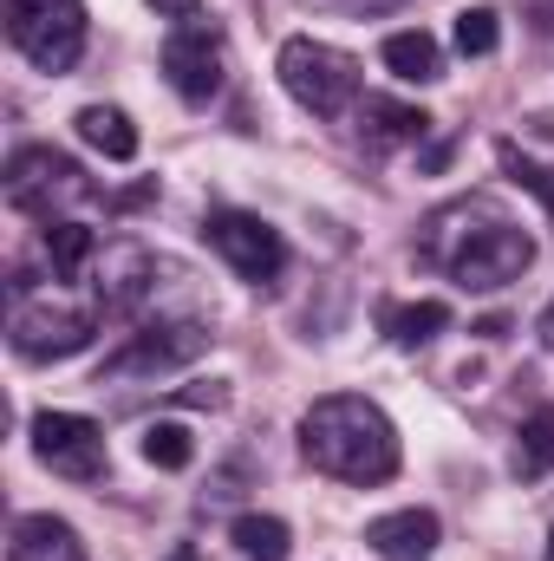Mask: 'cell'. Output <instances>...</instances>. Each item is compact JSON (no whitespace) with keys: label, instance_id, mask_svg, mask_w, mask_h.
I'll list each match as a JSON object with an SVG mask.
<instances>
[{"label":"cell","instance_id":"cell-1","mask_svg":"<svg viewBox=\"0 0 554 561\" xmlns=\"http://www.w3.org/2000/svg\"><path fill=\"white\" fill-rule=\"evenodd\" d=\"M300 450L333 483H359L366 490V483L399 477V431H392V419L372 399H359V392L313 399V412L300 419Z\"/></svg>","mask_w":554,"mask_h":561},{"label":"cell","instance_id":"cell-2","mask_svg":"<svg viewBox=\"0 0 554 561\" xmlns=\"http://www.w3.org/2000/svg\"><path fill=\"white\" fill-rule=\"evenodd\" d=\"M424 255H430V262H443L457 287H470V294H496V287H509V280L529 275L535 242H529L516 222H503V216L489 209V222H483V229H457V242H430Z\"/></svg>","mask_w":554,"mask_h":561},{"label":"cell","instance_id":"cell-3","mask_svg":"<svg viewBox=\"0 0 554 561\" xmlns=\"http://www.w3.org/2000/svg\"><path fill=\"white\" fill-rule=\"evenodd\" d=\"M275 72H280V85H287V99L300 112H313V118H339L359 99V59L339 53V46H326V39H307V33L280 46Z\"/></svg>","mask_w":554,"mask_h":561},{"label":"cell","instance_id":"cell-4","mask_svg":"<svg viewBox=\"0 0 554 561\" xmlns=\"http://www.w3.org/2000/svg\"><path fill=\"white\" fill-rule=\"evenodd\" d=\"M7 39L39 72H72L85 53V0H0Z\"/></svg>","mask_w":554,"mask_h":561},{"label":"cell","instance_id":"cell-5","mask_svg":"<svg viewBox=\"0 0 554 561\" xmlns=\"http://www.w3.org/2000/svg\"><path fill=\"white\" fill-rule=\"evenodd\" d=\"M92 196H99L92 176H85L72 157L46 150V144H26V150H13V163H7V203L26 209V216H39V222H59L53 209L92 203Z\"/></svg>","mask_w":554,"mask_h":561},{"label":"cell","instance_id":"cell-6","mask_svg":"<svg viewBox=\"0 0 554 561\" xmlns=\"http://www.w3.org/2000/svg\"><path fill=\"white\" fill-rule=\"evenodd\" d=\"M203 353H209V327H196V320H157V327L131 333V340L99 366V386H105V379H112V386H125V379H163V373L196 366Z\"/></svg>","mask_w":554,"mask_h":561},{"label":"cell","instance_id":"cell-7","mask_svg":"<svg viewBox=\"0 0 554 561\" xmlns=\"http://www.w3.org/2000/svg\"><path fill=\"white\" fill-rule=\"evenodd\" d=\"M99 333V313H79V307H59V300H26L13 294V353L20 359H72L85 353Z\"/></svg>","mask_w":554,"mask_h":561},{"label":"cell","instance_id":"cell-8","mask_svg":"<svg viewBox=\"0 0 554 561\" xmlns=\"http://www.w3.org/2000/svg\"><path fill=\"white\" fill-rule=\"evenodd\" d=\"M203 236H209V249H216L235 275L255 280V287L275 280L280 268H287V242H280V229H268V222L249 216V209H216Z\"/></svg>","mask_w":554,"mask_h":561},{"label":"cell","instance_id":"cell-9","mask_svg":"<svg viewBox=\"0 0 554 561\" xmlns=\"http://www.w3.org/2000/svg\"><path fill=\"white\" fill-rule=\"evenodd\" d=\"M33 450L53 477H72V483H99L105 477V431L79 412H39L33 419Z\"/></svg>","mask_w":554,"mask_h":561},{"label":"cell","instance_id":"cell-10","mask_svg":"<svg viewBox=\"0 0 554 561\" xmlns=\"http://www.w3.org/2000/svg\"><path fill=\"white\" fill-rule=\"evenodd\" d=\"M163 79L176 85L183 105H209L222 92V33L216 26H176L163 39Z\"/></svg>","mask_w":554,"mask_h":561},{"label":"cell","instance_id":"cell-11","mask_svg":"<svg viewBox=\"0 0 554 561\" xmlns=\"http://www.w3.org/2000/svg\"><path fill=\"white\" fill-rule=\"evenodd\" d=\"M366 542L379 561H430L437 556V516L430 510H392L366 523Z\"/></svg>","mask_w":554,"mask_h":561},{"label":"cell","instance_id":"cell-12","mask_svg":"<svg viewBox=\"0 0 554 561\" xmlns=\"http://www.w3.org/2000/svg\"><path fill=\"white\" fill-rule=\"evenodd\" d=\"M150 275H157V262L143 249H131V242L105 249V262H99V313H131L150 294Z\"/></svg>","mask_w":554,"mask_h":561},{"label":"cell","instance_id":"cell-13","mask_svg":"<svg viewBox=\"0 0 554 561\" xmlns=\"http://www.w3.org/2000/svg\"><path fill=\"white\" fill-rule=\"evenodd\" d=\"M430 131V118L417 105H399V99H366L359 105V144L366 150H399V144H417Z\"/></svg>","mask_w":554,"mask_h":561},{"label":"cell","instance_id":"cell-14","mask_svg":"<svg viewBox=\"0 0 554 561\" xmlns=\"http://www.w3.org/2000/svg\"><path fill=\"white\" fill-rule=\"evenodd\" d=\"M7 556L13 561H85V542H79V529L59 523V516H20Z\"/></svg>","mask_w":554,"mask_h":561},{"label":"cell","instance_id":"cell-15","mask_svg":"<svg viewBox=\"0 0 554 561\" xmlns=\"http://www.w3.org/2000/svg\"><path fill=\"white\" fill-rule=\"evenodd\" d=\"M72 125H79V138L92 144L99 157H112V163H131L138 157V131H131V118L118 105H85Z\"/></svg>","mask_w":554,"mask_h":561},{"label":"cell","instance_id":"cell-16","mask_svg":"<svg viewBox=\"0 0 554 561\" xmlns=\"http://www.w3.org/2000/svg\"><path fill=\"white\" fill-rule=\"evenodd\" d=\"M385 66H392L405 85H430V79H443V53H437V39H430L424 26H405V33L385 39Z\"/></svg>","mask_w":554,"mask_h":561},{"label":"cell","instance_id":"cell-17","mask_svg":"<svg viewBox=\"0 0 554 561\" xmlns=\"http://www.w3.org/2000/svg\"><path fill=\"white\" fill-rule=\"evenodd\" d=\"M39 249H46L53 275H79V268L92 262V249H99V242H92V229H85V222H66V216H59V222H46V229H39Z\"/></svg>","mask_w":554,"mask_h":561},{"label":"cell","instance_id":"cell-18","mask_svg":"<svg viewBox=\"0 0 554 561\" xmlns=\"http://www.w3.org/2000/svg\"><path fill=\"white\" fill-rule=\"evenodd\" d=\"M450 327V307L443 300H412V307H385V333L399 346H430L437 333Z\"/></svg>","mask_w":554,"mask_h":561},{"label":"cell","instance_id":"cell-19","mask_svg":"<svg viewBox=\"0 0 554 561\" xmlns=\"http://www.w3.org/2000/svg\"><path fill=\"white\" fill-rule=\"evenodd\" d=\"M229 542H235L249 561H287V549H293V536H287L280 516H235Z\"/></svg>","mask_w":554,"mask_h":561},{"label":"cell","instance_id":"cell-20","mask_svg":"<svg viewBox=\"0 0 554 561\" xmlns=\"http://www.w3.org/2000/svg\"><path fill=\"white\" fill-rule=\"evenodd\" d=\"M143 463H157V470H189V463H196L189 424H143Z\"/></svg>","mask_w":554,"mask_h":561},{"label":"cell","instance_id":"cell-21","mask_svg":"<svg viewBox=\"0 0 554 561\" xmlns=\"http://www.w3.org/2000/svg\"><path fill=\"white\" fill-rule=\"evenodd\" d=\"M516 470H522V477H549L554 470V405H542L535 419L522 424V437H516Z\"/></svg>","mask_w":554,"mask_h":561},{"label":"cell","instance_id":"cell-22","mask_svg":"<svg viewBox=\"0 0 554 561\" xmlns=\"http://www.w3.org/2000/svg\"><path fill=\"white\" fill-rule=\"evenodd\" d=\"M496 39H503L496 7H470V13H457V53L483 59V53H496Z\"/></svg>","mask_w":554,"mask_h":561},{"label":"cell","instance_id":"cell-23","mask_svg":"<svg viewBox=\"0 0 554 561\" xmlns=\"http://www.w3.org/2000/svg\"><path fill=\"white\" fill-rule=\"evenodd\" d=\"M496 157H503V170H509V176H516V183H522L529 196H542V209L554 216V170H549V163H535V157H522L516 144H503Z\"/></svg>","mask_w":554,"mask_h":561},{"label":"cell","instance_id":"cell-24","mask_svg":"<svg viewBox=\"0 0 554 561\" xmlns=\"http://www.w3.org/2000/svg\"><path fill=\"white\" fill-rule=\"evenodd\" d=\"M150 7H157L163 20H176V26H189V20L203 13V0H150Z\"/></svg>","mask_w":554,"mask_h":561},{"label":"cell","instance_id":"cell-25","mask_svg":"<svg viewBox=\"0 0 554 561\" xmlns=\"http://www.w3.org/2000/svg\"><path fill=\"white\" fill-rule=\"evenodd\" d=\"M522 13H529V20H535V26L554 39V0H522Z\"/></svg>","mask_w":554,"mask_h":561},{"label":"cell","instance_id":"cell-26","mask_svg":"<svg viewBox=\"0 0 554 561\" xmlns=\"http://www.w3.org/2000/svg\"><path fill=\"white\" fill-rule=\"evenodd\" d=\"M535 333H542V346L554 353V300H549V313H542V327H535Z\"/></svg>","mask_w":554,"mask_h":561},{"label":"cell","instance_id":"cell-27","mask_svg":"<svg viewBox=\"0 0 554 561\" xmlns=\"http://www.w3.org/2000/svg\"><path fill=\"white\" fill-rule=\"evenodd\" d=\"M170 561H196V549H176V556H170Z\"/></svg>","mask_w":554,"mask_h":561},{"label":"cell","instance_id":"cell-28","mask_svg":"<svg viewBox=\"0 0 554 561\" xmlns=\"http://www.w3.org/2000/svg\"><path fill=\"white\" fill-rule=\"evenodd\" d=\"M549 549H554V536H549Z\"/></svg>","mask_w":554,"mask_h":561}]
</instances>
